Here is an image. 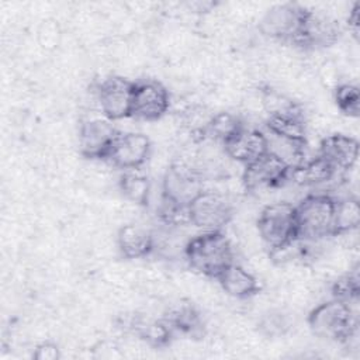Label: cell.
I'll return each mask as SVG.
<instances>
[{
    "label": "cell",
    "instance_id": "obj_16",
    "mask_svg": "<svg viewBox=\"0 0 360 360\" xmlns=\"http://www.w3.org/2000/svg\"><path fill=\"white\" fill-rule=\"evenodd\" d=\"M115 245L124 259H143L153 253L155 236L153 232L149 231L146 226L135 222H128L118 228Z\"/></svg>",
    "mask_w": 360,
    "mask_h": 360
},
{
    "label": "cell",
    "instance_id": "obj_27",
    "mask_svg": "<svg viewBox=\"0 0 360 360\" xmlns=\"http://www.w3.org/2000/svg\"><path fill=\"white\" fill-rule=\"evenodd\" d=\"M38 39L42 48L45 49H53L58 46L59 39H60V32L58 24L53 21H44L39 32H38Z\"/></svg>",
    "mask_w": 360,
    "mask_h": 360
},
{
    "label": "cell",
    "instance_id": "obj_1",
    "mask_svg": "<svg viewBox=\"0 0 360 360\" xmlns=\"http://www.w3.org/2000/svg\"><path fill=\"white\" fill-rule=\"evenodd\" d=\"M184 259L193 271L217 280V277L235 262V250L224 231H207L187 240Z\"/></svg>",
    "mask_w": 360,
    "mask_h": 360
},
{
    "label": "cell",
    "instance_id": "obj_24",
    "mask_svg": "<svg viewBox=\"0 0 360 360\" xmlns=\"http://www.w3.org/2000/svg\"><path fill=\"white\" fill-rule=\"evenodd\" d=\"M259 332L266 338H281L291 328V318L284 309H267L259 318Z\"/></svg>",
    "mask_w": 360,
    "mask_h": 360
},
{
    "label": "cell",
    "instance_id": "obj_19",
    "mask_svg": "<svg viewBox=\"0 0 360 360\" xmlns=\"http://www.w3.org/2000/svg\"><path fill=\"white\" fill-rule=\"evenodd\" d=\"M338 173L330 167V165L321 156H315L305 160L298 167L290 170L288 179L300 187H316L332 181Z\"/></svg>",
    "mask_w": 360,
    "mask_h": 360
},
{
    "label": "cell",
    "instance_id": "obj_22",
    "mask_svg": "<svg viewBox=\"0 0 360 360\" xmlns=\"http://www.w3.org/2000/svg\"><path fill=\"white\" fill-rule=\"evenodd\" d=\"M243 127L245 124L239 115L229 111H219L212 114L208 122V127L205 129V135L210 136L211 141H215L224 145L229 138H232Z\"/></svg>",
    "mask_w": 360,
    "mask_h": 360
},
{
    "label": "cell",
    "instance_id": "obj_13",
    "mask_svg": "<svg viewBox=\"0 0 360 360\" xmlns=\"http://www.w3.org/2000/svg\"><path fill=\"white\" fill-rule=\"evenodd\" d=\"M290 169L270 153L263 155L243 167L242 181L248 193L270 191L280 187L288 179Z\"/></svg>",
    "mask_w": 360,
    "mask_h": 360
},
{
    "label": "cell",
    "instance_id": "obj_26",
    "mask_svg": "<svg viewBox=\"0 0 360 360\" xmlns=\"http://www.w3.org/2000/svg\"><path fill=\"white\" fill-rule=\"evenodd\" d=\"M316 77L318 82L321 83V86L325 90L333 91L340 83V69L338 66V63L332 59H323L322 62H319L316 65Z\"/></svg>",
    "mask_w": 360,
    "mask_h": 360
},
{
    "label": "cell",
    "instance_id": "obj_12",
    "mask_svg": "<svg viewBox=\"0 0 360 360\" xmlns=\"http://www.w3.org/2000/svg\"><path fill=\"white\" fill-rule=\"evenodd\" d=\"M204 190V179L194 166L173 162L162 177V194L165 198L190 205Z\"/></svg>",
    "mask_w": 360,
    "mask_h": 360
},
{
    "label": "cell",
    "instance_id": "obj_9",
    "mask_svg": "<svg viewBox=\"0 0 360 360\" xmlns=\"http://www.w3.org/2000/svg\"><path fill=\"white\" fill-rule=\"evenodd\" d=\"M120 131L112 121L101 117H89L82 121L77 131V146L83 158L104 160Z\"/></svg>",
    "mask_w": 360,
    "mask_h": 360
},
{
    "label": "cell",
    "instance_id": "obj_5",
    "mask_svg": "<svg viewBox=\"0 0 360 360\" xmlns=\"http://www.w3.org/2000/svg\"><path fill=\"white\" fill-rule=\"evenodd\" d=\"M191 225L201 232L222 231L233 215L231 197L221 190L204 188L188 205Z\"/></svg>",
    "mask_w": 360,
    "mask_h": 360
},
{
    "label": "cell",
    "instance_id": "obj_8",
    "mask_svg": "<svg viewBox=\"0 0 360 360\" xmlns=\"http://www.w3.org/2000/svg\"><path fill=\"white\" fill-rule=\"evenodd\" d=\"M305 14L307 8L300 4H276L262 15L259 30L273 39L294 44L301 31Z\"/></svg>",
    "mask_w": 360,
    "mask_h": 360
},
{
    "label": "cell",
    "instance_id": "obj_4",
    "mask_svg": "<svg viewBox=\"0 0 360 360\" xmlns=\"http://www.w3.org/2000/svg\"><path fill=\"white\" fill-rule=\"evenodd\" d=\"M256 229L267 250L298 238L295 205L281 200L269 202L259 212Z\"/></svg>",
    "mask_w": 360,
    "mask_h": 360
},
{
    "label": "cell",
    "instance_id": "obj_10",
    "mask_svg": "<svg viewBox=\"0 0 360 360\" xmlns=\"http://www.w3.org/2000/svg\"><path fill=\"white\" fill-rule=\"evenodd\" d=\"M152 155V141L142 132H120L104 159L121 170L141 169Z\"/></svg>",
    "mask_w": 360,
    "mask_h": 360
},
{
    "label": "cell",
    "instance_id": "obj_11",
    "mask_svg": "<svg viewBox=\"0 0 360 360\" xmlns=\"http://www.w3.org/2000/svg\"><path fill=\"white\" fill-rule=\"evenodd\" d=\"M340 32L342 28L336 17L326 11H314L307 8L301 31L294 45L311 51L325 49L328 46L336 45Z\"/></svg>",
    "mask_w": 360,
    "mask_h": 360
},
{
    "label": "cell",
    "instance_id": "obj_28",
    "mask_svg": "<svg viewBox=\"0 0 360 360\" xmlns=\"http://www.w3.org/2000/svg\"><path fill=\"white\" fill-rule=\"evenodd\" d=\"M32 356L37 360H56L60 357V349L53 342H42L35 347Z\"/></svg>",
    "mask_w": 360,
    "mask_h": 360
},
{
    "label": "cell",
    "instance_id": "obj_23",
    "mask_svg": "<svg viewBox=\"0 0 360 360\" xmlns=\"http://www.w3.org/2000/svg\"><path fill=\"white\" fill-rule=\"evenodd\" d=\"M269 132L292 139H307V121L304 115L273 117L266 120Z\"/></svg>",
    "mask_w": 360,
    "mask_h": 360
},
{
    "label": "cell",
    "instance_id": "obj_25",
    "mask_svg": "<svg viewBox=\"0 0 360 360\" xmlns=\"http://www.w3.org/2000/svg\"><path fill=\"white\" fill-rule=\"evenodd\" d=\"M335 103L347 118H357L360 108L359 86L352 82H342L333 91Z\"/></svg>",
    "mask_w": 360,
    "mask_h": 360
},
{
    "label": "cell",
    "instance_id": "obj_17",
    "mask_svg": "<svg viewBox=\"0 0 360 360\" xmlns=\"http://www.w3.org/2000/svg\"><path fill=\"white\" fill-rule=\"evenodd\" d=\"M221 290L233 300H250L260 291L257 276L239 263H231L218 277Z\"/></svg>",
    "mask_w": 360,
    "mask_h": 360
},
{
    "label": "cell",
    "instance_id": "obj_14",
    "mask_svg": "<svg viewBox=\"0 0 360 360\" xmlns=\"http://www.w3.org/2000/svg\"><path fill=\"white\" fill-rule=\"evenodd\" d=\"M318 156L325 159L339 176H343L357 166L359 142L349 134L332 132L321 139Z\"/></svg>",
    "mask_w": 360,
    "mask_h": 360
},
{
    "label": "cell",
    "instance_id": "obj_18",
    "mask_svg": "<svg viewBox=\"0 0 360 360\" xmlns=\"http://www.w3.org/2000/svg\"><path fill=\"white\" fill-rule=\"evenodd\" d=\"M267 153L283 162L290 170L302 165L307 159V139H292L266 131Z\"/></svg>",
    "mask_w": 360,
    "mask_h": 360
},
{
    "label": "cell",
    "instance_id": "obj_7",
    "mask_svg": "<svg viewBox=\"0 0 360 360\" xmlns=\"http://www.w3.org/2000/svg\"><path fill=\"white\" fill-rule=\"evenodd\" d=\"M170 105V93L159 80L143 79L134 82L131 117L148 122H156L169 112Z\"/></svg>",
    "mask_w": 360,
    "mask_h": 360
},
{
    "label": "cell",
    "instance_id": "obj_2",
    "mask_svg": "<svg viewBox=\"0 0 360 360\" xmlns=\"http://www.w3.org/2000/svg\"><path fill=\"white\" fill-rule=\"evenodd\" d=\"M353 302L330 298L316 304L307 318L312 335L330 343H345L357 330Z\"/></svg>",
    "mask_w": 360,
    "mask_h": 360
},
{
    "label": "cell",
    "instance_id": "obj_6",
    "mask_svg": "<svg viewBox=\"0 0 360 360\" xmlns=\"http://www.w3.org/2000/svg\"><path fill=\"white\" fill-rule=\"evenodd\" d=\"M134 82L122 76H107L94 86V97L101 115L110 121L131 117Z\"/></svg>",
    "mask_w": 360,
    "mask_h": 360
},
{
    "label": "cell",
    "instance_id": "obj_3",
    "mask_svg": "<svg viewBox=\"0 0 360 360\" xmlns=\"http://www.w3.org/2000/svg\"><path fill=\"white\" fill-rule=\"evenodd\" d=\"M298 238L319 242L333 236L335 198L330 193H309L297 205Z\"/></svg>",
    "mask_w": 360,
    "mask_h": 360
},
{
    "label": "cell",
    "instance_id": "obj_21",
    "mask_svg": "<svg viewBox=\"0 0 360 360\" xmlns=\"http://www.w3.org/2000/svg\"><path fill=\"white\" fill-rule=\"evenodd\" d=\"M335 198V217H333V235L347 231L359 229L360 207L357 197L346 194Z\"/></svg>",
    "mask_w": 360,
    "mask_h": 360
},
{
    "label": "cell",
    "instance_id": "obj_20",
    "mask_svg": "<svg viewBox=\"0 0 360 360\" xmlns=\"http://www.w3.org/2000/svg\"><path fill=\"white\" fill-rule=\"evenodd\" d=\"M120 191L124 198L135 205H148L152 194V183L141 169L122 170L118 180Z\"/></svg>",
    "mask_w": 360,
    "mask_h": 360
},
{
    "label": "cell",
    "instance_id": "obj_15",
    "mask_svg": "<svg viewBox=\"0 0 360 360\" xmlns=\"http://www.w3.org/2000/svg\"><path fill=\"white\" fill-rule=\"evenodd\" d=\"M225 155L243 167L267 153V142L263 131L243 127L224 145Z\"/></svg>",
    "mask_w": 360,
    "mask_h": 360
}]
</instances>
